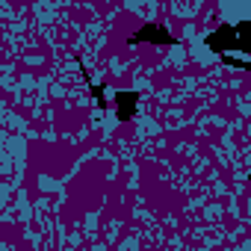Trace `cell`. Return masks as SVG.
Returning a JSON list of instances; mask_svg holds the SVG:
<instances>
[{
	"mask_svg": "<svg viewBox=\"0 0 251 251\" xmlns=\"http://www.w3.org/2000/svg\"><path fill=\"white\" fill-rule=\"evenodd\" d=\"M245 24H225L219 27L216 33L207 36V48L216 50V53H225V50H245Z\"/></svg>",
	"mask_w": 251,
	"mask_h": 251,
	"instance_id": "cell-1",
	"label": "cell"
},
{
	"mask_svg": "<svg viewBox=\"0 0 251 251\" xmlns=\"http://www.w3.org/2000/svg\"><path fill=\"white\" fill-rule=\"evenodd\" d=\"M139 42H157V45H175V39H172V33L166 30V27H160V24H148V27H142L136 36H130L127 39V45H139Z\"/></svg>",
	"mask_w": 251,
	"mask_h": 251,
	"instance_id": "cell-2",
	"label": "cell"
},
{
	"mask_svg": "<svg viewBox=\"0 0 251 251\" xmlns=\"http://www.w3.org/2000/svg\"><path fill=\"white\" fill-rule=\"evenodd\" d=\"M115 103H118V121H130L136 115L139 95L136 92H115Z\"/></svg>",
	"mask_w": 251,
	"mask_h": 251,
	"instance_id": "cell-3",
	"label": "cell"
}]
</instances>
